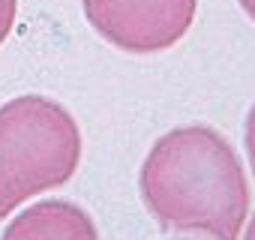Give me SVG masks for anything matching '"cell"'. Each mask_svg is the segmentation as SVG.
I'll list each match as a JSON object with an SVG mask.
<instances>
[{
	"mask_svg": "<svg viewBox=\"0 0 255 240\" xmlns=\"http://www.w3.org/2000/svg\"><path fill=\"white\" fill-rule=\"evenodd\" d=\"M237 3H240V9H243V12L255 21V0H237Z\"/></svg>",
	"mask_w": 255,
	"mask_h": 240,
	"instance_id": "cell-8",
	"label": "cell"
},
{
	"mask_svg": "<svg viewBox=\"0 0 255 240\" xmlns=\"http://www.w3.org/2000/svg\"><path fill=\"white\" fill-rule=\"evenodd\" d=\"M87 24L126 54H159L177 45L198 0H81Z\"/></svg>",
	"mask_w": 255,
	"mask_h": 240,
	"instance_id": "cell-3",
	"label": "cell"
},
{
	"mask_svg": "<svg viewBox=\"0 0 255 240\" xmlns=\"http://www.w3.org/2000/svg\"><path fill=\"white\" fill-rule=\"evenodd\" d=\"M243 147H246V162L255 177V105L246 111V123H243Z\"/></svg>",
	"mask_w": 255,
	"mask_h": 240,
	"instance_id": "cell-5",
	"label": "cell"
},
{
	"mask_svg": "<svg viewBox=\"0 0 255 240\" xmlns=\"http://www.w3.org/2000/svg\"><path fill=\"white\" fill-rule=\"evenodd\" d=\"M0 240H99V228L81 204L45 198L21 210L3 228Z\"/></svg>",
	"mask_w": 255,
	"mask_h": 240,
	"instance_id": "cell-4",
	"label": "cell"
},
{
	"mask_svg": "<svg viewBox=\"0 0 255 240\" xmlns=\"http://www.w3.org/2000/svg\"><path fill=\"white\" fill-rule=\"evenodd\" d=\"M243 240H255V210L249 213V222H246V228H243Z\"/></svg>",
	"mask_w": 255,
	"mask_h": 240,
	"instance_id": "cell-7",
	"label": "cell"
},
{
	"mask_svg": "<svg viewBox=\"0 0 255 240\" xmlns=\"http://www.w3.org/2000/svg\"><path fill=\"white\" fill-rule=\"evenodd\" d=\"M84 138L69 108L24 93L0 105V219L48 189L66 186L81 165Z\"/></svg>",
	"mask_w": 255,
	"mask_h": 240,
	"instance_id": "cell-2",
	"label": "cell"
},
{
	"mask_svg": "<svg viewBox=\"0 0 255 240\" xmlns=\"http://www.w3.org/2000/svg\"><path fill=\"white\" fill-rule=\"evenodd\" d=\"M138 192L165 234L243 240L252 189L231 141L207 123L159 135L138 171Z\"/></svg>",
	"mask_w": 255,
	"mask_h": 240,
	"instance_id": "cell-1",
	"label": "cell"
},
{
	"mask_svg": "<svg viewBox=\"0 0 255 240\" xmlns=\"http://www.w3.org/2000/svg\"><path fill=\"white\" fill-rule=\"evenodd\" d=\"M15 15H18V0H0V45H3L6 36L12 33Z\"/></svg>",
	"mask_w": 255,
	"mask_h": 240,
	"instance_id": "cell-6",
	"label": "cell"
}]
</instances>
